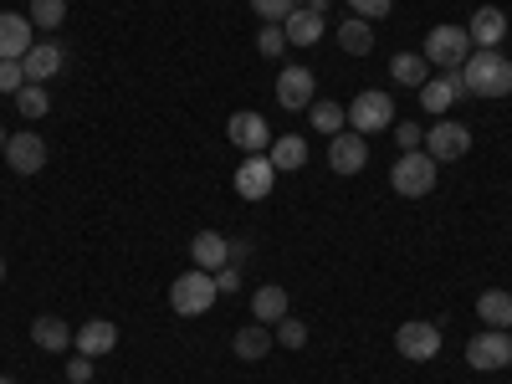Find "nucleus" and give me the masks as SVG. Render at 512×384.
<instances>
[{
  "mask_svg": "<svg viewBox=\"0 0 512 384\" xmlns=\"http://www.w3.org/2000/svg\"><path fill=\"white\" fill-rule=\"evenodd\" d=\"M395 139L400 149H420V123H395Z\"/></svg>",
  "mask_w": 512,
  "mask_h": 384,
  "instance_id": "obj_37",
  "label": "nucleus"
},
{
  "mask_svg": "<svg viewBox=\"0 0 512 384\" xmlns=\"http://www.w3.org/2000/svg\"><path fill=\"white\" fill-rule=\"evenodd\" d=\"M338 47H344L349 57H369L374 52V31L364 16H349V21H338Z\"/></svg>",
  "mask_w": 512,
  "mask_h": 384,
  "instance_id": "obj_24",
  "label": "nucleus"
},
{
  "mask_svg": "<svg viewBox=\"0 0 512 384\" xmlns=\"http://www.w3.org/2000/svg\"><path fill=\"white\" fill-rule=\"evenodd\" d=\"M364 164H369L364 134H333V144H328V169L333 175H359Z\"/></svg>",
  "mask_w": 512,
  "mask_h": 384,
  "instance_id": "obj_14",
  "label": "nucleus"
},
{
  "mask_svg": "<svg viewBox=\"0 0 512 384\" xmlns=\"http://www.w3.org/2000/svg\"><path fill=\"white\" fill-rule=\"evenodd\" d=\"M0 384H16V379H0Z\"/></svg>",
  "mask_w": 512,
  "mask_h": 384,
  "instance_id": "obj_43",
  "label": "nucleus"
},
{
  "mask_svg": "<svg viewBox=\"0 0 512 384\" xmlns=\"http://www.w3.org/2000/svg\"><path fill=\"white\" fill-rule=\"evenodd\" d=\"M277 344L303 349V344H308V323H303V318H282V323H277Z\"/></svg>",
  "mask_w": 512,
  "mask_h": 384,
  "instance_id": "obj_33",
  "label": "nucleus"
},
{
  "mask_svg": "<svg viewBox=\"0 0 512 384\" xmlns=\"http://www.w3.org/2000/svg\"><path fill=\"white\" fill-rule=\"evenodd\" d=\"M6 139H11V134H6V128H0V154H6Z\"/></svg>",
  "mask_w": 512,
  "mask_h": 384,
  "instance_id": "obj_41",
  "label": "nucleus"
},
{
  "mask_svg": "<svg viewBox=\"0 0 512 384\" xmlns=\"http://www.w3.org/2000/svg\"><path fill=\"white\" fill-rule=\"evenodd\" d=\"M226 139H231L241 154H267V149H272V128H267L262 113H231Z\"/></svg>",
  "mask_w": 512,
  "mask_h": 384,
  "instance_id": "obj_10",
  "label": "nucleus"
},
{
  "mask_svg": "<svg viewBox=\"0 0 512 384\" xmlns=\"http://www.w3.org/2000/svg\"><path fill=\"white\" fill-rule=\"evenodd\" d=\"M72 344H77V354H88V359H103V354H113L118 349V323H108V318H88L77 333H72Z\"/></svg>",
  "mask_w": 512,
  "mask_h": 384,
  "instance_id": "obj_15",
  "label": "nucleus"
},
{
  "mask_svg": "<svg viewBox=\"0 0 512 384\" xmlns=\"http://www.w3.org/2000/svg\"><path fill=\"white\" fill-rule=\"evenodd\" d=\"M16 108H21L26 118H47V108H52V103H47V88H41V82H26V88L16 93Z\"/></svg>",
  "mask_w": 512,
  "mask_h": 384,
  "instance_id": "obj_30",
  "label": "nucleus"
},
{
  "mask_svg": "<svg viewBox=\"0 0 512 384\" xmlns=\"http://www.w3.org/2000/svg\"><path fill=\"white\" fill-rule=\"evenodd\" d=\"M466 149H472V128L456 123V118L431 123V134H425V154H431L436 164H451V159H461Z\"/></svg>",
  "mask_w": 512,
  "mask_h": 384,
  "instance_id": "obj_8",
  "label": "nucleus"
},
{
  "mask_svg": "<svg viewBox=\"0 0 512 384\" xmlns=\"http://www.w3.org/2000/svg\"><path fill=\"white\" fill-rule=\"evenodd\" d=\"M466 36H472L482 52H497L502 36H507V16H502L497 6H482V11L472 16V26H466Z\"/></svg>",
  "mask_w": 512,
  "mask_h": 384,
  "instance_id": "obj_18",
  "label": "nucleus"
},
{
  "mask_svg": "<svg viewBox=\"0 0 512 384\" xmlns=\"http://www.w3.org/2000/svg\"><path fill=\"white\" fill-rule=\"evenodd\" d=\"M251 11L262 16L267 26H282V21H287V16L297 11V0H251Z\"/></svg>",
  "mask_w": 512,
  "mask_h": 384,
  "instance_id": "obj_31",
  "label": "nucleus"
},
{
  "mask_svg": "<svg viewBox=\"0 0 512 384\" xmlns=\"http://www.w3.org/2000/svg\"><path fill=\"white\" fill-rule=\"evenodd\" d=\"M231 349H236V359H267L272 354V333H267V323H246L236 338H231Z\"/></svg>",
  "mask_w": 512,
  "mask_h": 384,
  "instance_id": "obj_22",
  "label": "nucleus"
},
{
  "mask_svg": "<svg viewBox=\"0 0 512 384\" xmlns=\"http://www.w3.org/2000/svg\"><path fill=\"white\" fill-rule=\"evenodd\" d=\"M431 67H446V72H461V62L472 57V36H466V26H436L431 36H425V52H420Z\"/></svg>",
  "mask_w": 512,
  "mask_h": 384,
  "instance_id": "obj_4",
  "label": "nucleus"
},
{
  "mask_svg": "<svg viewBox=\"0 0 512 384\" xmlns=\"http://www.w3.org/2000/svg\"><path fill=\"white\" fill-rule=\"evenodd\" d=\"M67 21V0H31V26L36 31H57Z\"/></svg>",
  "mask_w": 512,
  "mask_h": 384,
  "instance_id": "obj_29",
  "label": "nucleus"
},
{
  "mask_svg": "<svg viewBox=\"0 0 512 384\" xmlns=\"http://www.w3.org/2000/svg\"><path fill=\"white\" fill-rule=\"evenodd\" d=\"M477 318L487 328H512V292H482L477 297Z\"/></svg>",
  "mask_w": 512,
  "mask_h": 384,
  "instance_id": "obj_26",
  "label": "nucleus"
},
{
  "mask_svg": "<svg viewBox=\"0 0 512 384\" xmlns=\"http://www.w3.org/2000/svg\"><path fill=\"white\" fill-rule=\"evenodd\" d=\"M0 277H6V262H0Z\"/></svg>",
  "mask_w": 512,
  "mask_h": 384,
  "instance_id": "obj_42",
  "label": "nucleus"
},
{
  "mask_svg": "<svg viewBox=\"0 0 512 384\" xmlns=\"http://www.w3.org/2000/svg\"><path fill=\"white\" fill-rule=\"evenodd\" d=\"M272 185H277L272 159H267V154H246L241 169H236V195H241V200H267Z\"/></svg>",
  "mask_w": 512,
  "mask_h": 384,
  "instance_id": "obj_11",
  "label": "nucleus"
},
{
  "mask_svg": "<svg viewBox=\"0 0 512 384\" xmlns=\"http://www.w3.org/2000/svg\"><path fill=\"white\" fill-rule=\"evenodd\" d=\"M31 344H36V349H47V354H62V349L72 344V328H67L62 318L47 313V318H36V323H31Z\"/></svg>",
  "mask_w": 512,
  "mask_h": 384,
  "instance_id": "obj_23",
  "label": "nucleus"
},
{
  "mask_svg": "<svg viewBox=\"0 0 512 384\" xmlns=\"http://www.w3.org/2000/svg\"><path fill=\"white\" fill-rule=\"evenodd\" d=\"M344 113H349V128H354V134L369 139V134H379V128L395 123V98H390V93H359Z\"/></svg>",
  "mask_w": 512,
  "mask_h": 384,
  "instance_id": "obj_5",
  "label": "nucleus"
},
{
  "mask_svg": "<svg viewBox=\"0 0 512 384\" xmlns=\"http://www.w3.org/2000/svg\"><path fill=\"white\" fill-rule=\"evenodd\" d=\"M308 118H313V128H318V134H344V123H349V113L344 108H338V103H318L313 98V108H308Z\"/></svg>",
  "mask_w": 512,
  "mask_h": 384,
  "instance_id": "obj_28",
  "label": "nucleus"
},
{
  "mask_svg": "<svg viewBox=\"0 0 512 384\" xmlns=\"http://www.w3.org/2000/svg\"><path fill=\"white\" fill-rule=\"evenodd\" d=\"M6 164H11V175H36L41 164H47V139L41 134H11L6 139Z\"/></svg>",
  "mask_w": 512,
  "mask_h": 384,
  "instance_id": "obj_13",
  "label": "nucleus"
},
{
  "mask_svg": "<svg viewBox=\"0 0 512 384\" xmlns=\"http://www.w3.org/2000/svg\"><path fill=\"white\" fill-rule=\"evenodd\" d=\"M303 6H308V11H318V16H323V11H328V0H303Z\"/></svg>",
  "mask_w": 512,
  "mask_h": 384,
  "instance_id": "obj_40",
  "label": "nucleus"
},
{
  "mask_svg": "<svg viewBox=\"0 0 512 384\" xmlns=\"http://www.w3.org/2000/svg\"><path fill=\"white\" fill-rule=\"evenodd\" d=\"M21 88H26V67H21V62H6V57H0V93H11V98H16Z\"/></svg>",
  "mask_w": 512,
  "mask_h": 384,
  "instance_id": "obj_34",
  "label": "nucleus"
},
{
  "mask_svg": "<svg viewBox=\"0 0 512 384\" xmlns=\"http://www.w3.org/2000/svg\"><path fill=\"white\" fill-rule=\"evenodd\" d=\"M282 318H287V292H282V287H256V292H251V323L277 328Z\"/></svg>",
  "mask_w": 512,
  "mask_h": 384,
  "instance_id": "obj_21",
  "label": "nucleus"
},
{
  "mask_svg": "<svg viewBox=\"0 0 512 384\" xmlns=\"http://www.w3.org/2000/svg\"><path fill=\"white\" fill-rule=\"evenodd\" d=\"M216 292H241V267H221L216 272Z\"/></svg>",
  "mask_w": 512,
  "mask_h": 384,
  "instance_id": "obj_38",
  "label": "nucleus"
},
{
  "mask_svg": "<svg viewBox=\"0 0 512 384\" xmlns=\"http://www.w3.org/2000/svg\"><path fill=\"white\" fill-rule=\"evenodd\" d=\"M466 364L472 369H507L512 364V333L507 328H482L472 344H466Z\"/></svg>",
  "mask_w": 512,
  "mask_h": 384,
  "instance_id": "obj_6",
  "label": "nucleus"
},
{
  "mask_svg": "<svg viewBox=\"0 0 512 384\" xmlns=\"http://www.w3.org/2000/svg\"><path fill=\"white\" fill-rule=\"evenodd\" d=\"M246 256H251V241H231V267H241Z\"/></svg>",
  "mask_w": 512,
  "mask_h": 384,
  "instance_id": "obj_39",
  "label": "nucleus"
},
{
  "mask_svg": "<svg viewBox=\"0 0 512 384\" xmlns=\"http://www.w3.org/2000/svg\"><path fill=\"white\" fill-rule=\"evenodd\" d=\"M349 6H354L364 21H384V16H390V6H395V0H349Z\"/></svg>",
  "mask_w": 512,
  "mask_h": 384,
  "instance_id": "obj_35",
  "label": "nucleus"
},
{
  "mask_svg": "<svg viewBox=\"0 0 512 384\" xmlns=\"http://www.w3.org/2000/svg\"><path fill=\"white\" fill-rule=\"evenodd\" d=\"M31 47H36V26H31V16L0 11V57H6V62H21Z\"/></svg>",
  "mask_w": 512,
  "mask_h": 384,
  "instance_id": "obj_12",
  "label": "nucleus"
},
{
  "mask_svg": "<svg viewBox=\"0 0 512 384\" xmlns=\"http://www.w3.org/2000/svg\"><path fill=\"white\" fill-rule=\"evenodd\" d=\"M461 88L472 98H507L512 93V62L502 52H472L461 62Z\"/></svg>",
  "mask_w": 512,
  "mask_h": 384,
  "instance_id": "obj_1",
  "label": "nucleus"
},
{
  "mask_svg": "<svg viewBox=\"0 0 512 384\" xmlns=\"http://www.w3.org/2000/svg\"><path fill=\"white\" fill-rule=\"evenodd\" d=\"M313 98H318V77H313L308 67H282V72H277V103H282L287 113H308Z\"/></svg>",
  "mask_w": 512,
  "mask_h": 384,
  "instance_id": "obj_9",
  "label": "nucleus"
},
{
  "mask_svg": "<svg viewBox=\"0 0 512 384\" xmlns=\"http://www.w3.org/2000/svg\"><path fill=\"white\" fill-rule=\"evenodd\" d=\"M395 349H400V359H415V364L436 359L441 354V328L425 323V318H410V323L395 328Z\"/></svg>",
  "mask_w": 512,
  "mask_h": 384,
  "instance_id": "obj_7",
  "label": "nucleus"
},
{
  "mask_svg": "<svg viewBox=\"0 0 512 384\" xmlns=\"http://www.w3.org/2000/svg\"><path fill=\"white\" fill-rule=\"evenodd\" d=\"M169 308H175L180 318H200L216 308V272H185L175 277V287H169Z\"/></svg>",
  "mask_w": 512,
  "mask_h": 384,
  "instance_id": "obj_3",
  "label": "nucleus"
},
{
  "mask_svg": "<svg viewBox=\"0 0 512 384\" xmlns=\"http://www.w3.org/2000/svg\"><path fill=\"white\" fill-rule=\"evenodd\" d=\"M272 169H277V175H282V169H303L308 164V144L303 139H297V134H287V139H272Z\"/></svg>",
  "mask_w": 512,
  "mask_h": 384,
  "instance_id": "obj_27",
  "label": "nucleus"
},
{
  "mask_svg": "<svg viewBox=\"0 0 512 384\" xmlns=\"http://www.w3.org/2000/svg\"><path fill=\"white\" fill-rule=\"evenodd\" d=\"M431 62L425 57H415V52H395L390 57V77L400 82V88H425V82H431V72H425Z\"/></svg>",
  "mask_w": 512,
  "mask_h": 384,
  "instance_id": "obj_25",
  "label": "nucleus"
},
{
  "mask_svg": "<svg viewBox=\"0 0 512 384\" xmlns=\"http://www.w3.org/2000/svg\"><path fill=\"white\" fill-rule=\"evenodd\" d=\"M282 31H287V47H313V41H323V16L318 11H308V6H297L287 21H282Z\"/></svg>",
  "mask_w": 512,
  "mask_h": 384,
  "instance_id": "obj_19",
  "label": "nucleus"
},
{
  "mask_svg": "<svg viewBox=\"0 0 512 384\" xmlns=\"http://www.w3.org/2000/svg\"><path fill=\"white\" fill-rule=\"evenodd\" d=\"M190 256H195V267H200V272H221V267H231V236H221V231H200V236L190 241Z\"/></svg>",
  "mask_w": 512,
  "mask_h": 384,
  "instance_id": "obj_16",
  "label": "nucleus"
},
{
  "mask_svg": "<svg viewBox=\"0 0 512 384\" xmlns=\"http://www.w3.org/2000/svg\"><path fill=\"white\" fill-rule=\"evenodd\" d=\"M466 88H461V72H446V77H431V82H425V88H420V108L425 113H446L456 98H461Z\"/></svg>",
  "mask_w": 512,
  "mask_h": 384,
  "instance_id": "obj_20",
  "label": "nucleus"
},
{
  "mask_svg": "<svg viewBox=\"0 0 512 384\" xmlns=\"http://www.w3.org/2000/svg\"><path fill=\"white\" fill-rule=\"evenodd\" d=\"M436 159L431 154H420V149H405L400 159H395V169H390V185H395V195H405V200H420V195H431L436 190Z\"/></svg>",
  "mask_w": 512,
  "mask_h": 384,
  "instance_id": "obj_2",
  "label": "nucleus"
},
{
  "mask_svg": "<svg viewBox=\"0 0 512 384\" xmlns=\"http://www.w3.org/2000/svg\"><path fill=\"white\" fill-rule=\"evenodd\" d=\"M67 379H72V384H88V379H93V359H88V354L67 359Z\"/></svg>",
  "mask_w": 512,
  "mask_h": 384,
  "instance_id": "obj_36",
  "label": "nucleus"
},
{
  "mask_svg": "<svg viewBox=\"0 0 512 384\" xmlns=\"http://www.w3.org/2000/svg\"><path fill=\"white\" fill-rule=\"evenodd\" d=\"M256 52H262V57H282L287 52V31L282 26H262V31H256Z\"/></svg>",
  "mask_w": 512,
  "mask_h": 384,
  "instance_id": "obj_32",
  "label": "nucleus"
},
{
  "mask_svg": "<svg viewBox=\"0 0 512 384\" xmlns=\"http://www.w3.org/2000/svg\"><path fill=\"white\" fill-rule=\"evenodd\" d=\"M62 47H57V41H36V47L21 57V67H26V82H41V88H47V82L62 72Z\"/></svg>",
  "mask_w": 512,
  "mask_h": 384,
  "instance_id": "obj_17",
  "label": "nucleus"
}]
</instances>
